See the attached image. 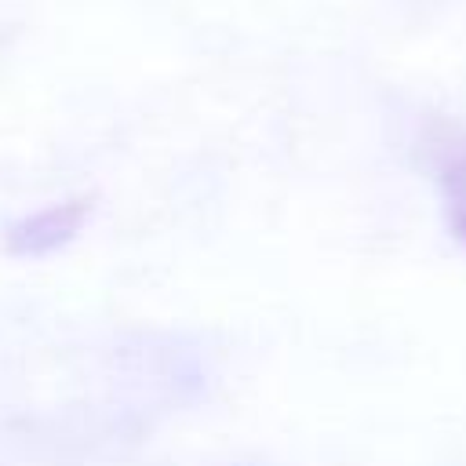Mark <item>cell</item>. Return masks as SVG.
<instances>
[{
	"label": "cell",
	"mask_w": 466,
	"mask_h": 466,
	"mask_svg": "<svg viewBox=\"0 0 466 466\" xmlns=\"http://www.w3.org/2000/svg\"><path fill=\"white\" fill-rule=\"evenodd\" d=\"M87 218V204L84 200H66V204H51L29 218H22L18 226H11L7 233V248L15 255H47L55 248H62L66 240H73L80 233Z\"/></svg>",
	"instance_id": "1"
},
{
	"label": "cell",
	"mask_w": 466,
	"mask_h": 466,
	"mask_svg": "<svg viewBox=\"0 0 466 466\" xmlns=\"http://www.w3.org/2000/svg\"><path fill=\"white\" fill-rule=\"evenodd\" d=\"M451 186H455V197H459V208H466V157L451 167Z\"/></svg>",
	"instance_id": "2"
},
{
	"label": "cell",
	"mask_w": 466,
	"mask_h": 466,
	"mask_svg": "<svg viewBox=\"0 0 466 466\" xmlns=\"http://www.w3.org/2000/svg\"><path fill=\"white\" fill-rule=\"evenodd\" d=\"M451 222H455V233L466 240V208H455V218Z\"/></svg>",
	"instance_id": "3"
}]
</instances>
